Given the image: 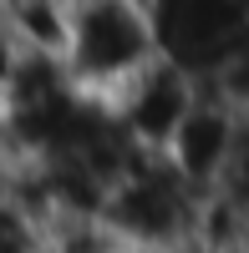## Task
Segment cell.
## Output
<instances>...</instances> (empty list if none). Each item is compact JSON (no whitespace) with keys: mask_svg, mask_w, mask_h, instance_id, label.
Returning <instances> with one entry per match:
<instances>
[{"mask_svg":"<svg viewBox=\"0 0 249 253\" xmlns=\"http://www.w3.org/2000/svg\"><path fill=\"white\" fill-rule=\"evenodd\" d=\"M56 61L81 96L112 101L142 66L158 61L148 0H71Z\"/></svg>","mask_w":249,"mask_h":253,"instance_id":"1","label":"cell"},{"mask_svg":"<svg viewBox=\"0 0 249 253\" xmlns=\"http://www.w3.org/2000/svg\"><path fill=\"white\" fill-rule=\"evenodd\" d=\"M203 193L178 177L163 152H137L102 198V223L132 253H183Z\"/></svg>","mask_w":249,"mask_h":253,"instance_id":"2","label":"cell"},{"mask_svg":"<svg viewBox=\"0 0 249 253\" xmlns=\"http://www.w3.org/2000/svg\"><path fill=\"white\" fill-rule=\"evenodd\" d=\"M158 56L178 61L188 76L214 81V71L249 41V0H148Z\"/></svg>","mask_w":249,"mask_h":253,"instance_id":"3","label":"cell"},{"mask_svg":"<svg viewBox=\"0 0 249 253\" xmlns=\"http://www.w3.org/2000/svg\"><path fill=\"white\" fill-rule=\"evenodd\" d=\"M198 86H203V81L188 76L178 61L158 56L153 66H142L127 86L107 101V107H112V117H117V126H122V137H127L137 152H163L168 137L178 132L183 112L193 107Z\"/></svg>","mask_w":249,"mask_h":253,"instance_id":"4","label":"cell"},{"mask_svg":"<svg viewBox=\"0 0 249 253\" xmlns=\"http://www.w3.org/2000/svg\"><path fill=\"white\" fill-rule=\"evenodd\" d=\"M239 122H244V117H239L214 86H198L193 107L183 112L178 132L168 137V147H163V157L178 167L183 182H193L198 193H214V187L224 182V167H229V157H234Z\"/></svg>","mask_w":249,"mask_h":253,"instance_id":"5","label":"cell"},{"mask_svg":"<svg viewBox=\"0 0 249 253\" xmlns=\"http://www.w3.org/2000/svg\"><path fill=\"white\" fill-rule=\"evenodd\" d=\"M36 253H132L102 218H51L41 223Z\"/></svg>","mask_w":249,"mask_h":253,"instance_id":"6","label":"cell"},{"mask_svg":"<svg viewBox=\"0 0 249 253\" xmlns=\"http://www.w3.org/2000/svg\"><path fill=\"white\" fill-rule=\"evenodd\" d=\"M203 86H214L239 117H249V41H244L229 61H224L219 71H214V81H203Z\"/></svg>","mask_w":249,"mask_h":253,"instance_id":"7","label":"cell"},{"mask_svg":"<svg viewBox=\"0 0 249 253\" xmlns=\"http://www.w3.org/2000/svg\"><path fill=\"white\" fill-rule=\"evenodd\" d=\"M219 193H229V198L244 208V213H249V117L239 122V142H234V157H229V167H224Z\"/></svg>","mask_w":249,"mask_h":253,"instance_id":"8","label":"cell"}]
</instances>
